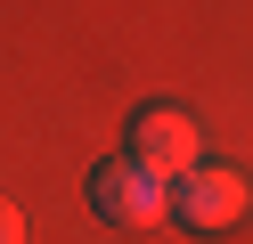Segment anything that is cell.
Listing matches in <instances>:
<instances>
[{"label": "cell", "instance_id": "6da1fadb", "mask_svg": "<svg viewBox=\"0 0 253 244\" xmlns=\"http://www.w3.org/2000/svg\"><path fill=\"white\" fill-rule=\"evenodd\" d=\"M164 220H180L188 236L237 228L245 220V171L237 163H188L180 179H164Z\"/></svg>", "mask_w": 253, "mask_h": 244}, {"label": "cell", "instance_id": "7a4b0ae2", "mask_svg": "<svg viewBox=\"0 0 253 244\" xmlns=\"http://www.w3.org/2000/svg\"><path fill=\"white\" fill-rule=\"evenodd\" d=\"M123 155L147 163L155 179H180L188 163H204V146H196V114L171 106V98H147V106L123 122Z\"/></svg>", "mask_w": 253, "mask_h": 244}, {"label": "cell", "instance_id": "3957f363", "mask_svg": "<svg viewBox=\"0 0 253 244\" xmlns=\"http://www.w3.org/2000/svg\"><path fill=\"white\" fill-rule=\"evenodd\" d=\"M82 187H90V211H98L106 228H131L139 236V228L164 220V179H155L147 163H131V155H106Z\"/></svg>", "mask_w": 253, "mask_h": 244}, {"label": "cell", "instance_id": "277c9868", "mask_svg": "<svg viewBox=\"0 0 253 244\" xmlns=\"http://www.w3.org/2000/svg\"><path fill=\"white\" fill-rule=\"evenodd\" d=\"M0 244H25V211L8 204V195H0Z\"/></svg>", "mask_w": 253, "mask_h": 244}]
</instances>
